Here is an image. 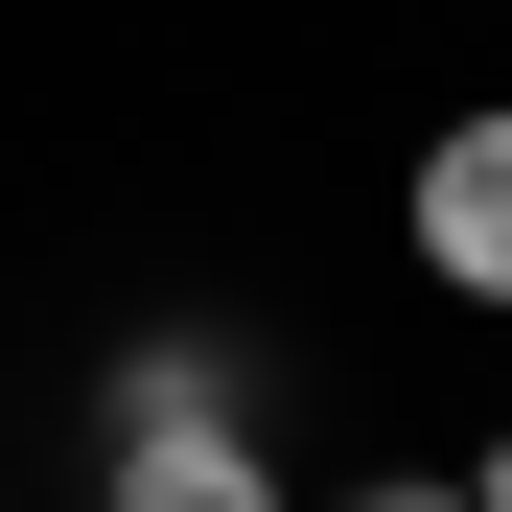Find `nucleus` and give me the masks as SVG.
<instances>
[{"label":"nucleus","mask_w":512,"mask_h":512,"mask_svg":"<svg viewBox=\"0 0 512 512\" xmlns=\"http://www.w3.org/2000/svg\"><path fill=\"white\" fill-rule=\"evenodd\" d=\"M396 233H419V280H443V303H512V94L419 140V187H396Z\"/></svg>","instance_id":"f257e3e1"},{"label":"nucleus","mask_w":512,"mask_h":512,"mask_svg":"<svg viewBox=\"0 0 512 512\" xmlns=\"http://www.w3.org/2000/svg\"><path fill=\"white\" fill-rule=\"evenodd\" d=\"M94 512H303L256 466V419H163V443H94Z\"/></svg>","instance_id":"f03ea898"},{"label":"nucleus","mask_w":512,"mask_h":512,"mask_svg":"<svg viewBox=\"0 0 512 512\" xmlns=\"http://www.w3.org/2000/svg\"><path fill=\"white\" fill-rule=\"evenodd\" d=\"M163 419H256V373L210 350V326H140V350H117V419H94V443H163Z\"/></svg>","instance_id":"7ed1b4c3"},{"label":"nucleus","mask_w":512,"mask_h":512,"mask_svg":"<svg viewBox=\"0 0 512 512\" xmlns=\"http://www.w3.org/2000/svg\"><path fill=\"white\" fill-rule=\"evenodd\" d=\"M326 512H466V466H373V489H326Z\"/></svg>","instance_id":"20e7f679"},{"label":"nucleus","mask_w":512,"mask_h":512,"mask_svg":"<svg viewBox=\"0 0 512 512\" xmlns=\"http://www.w3.org/2000/svg\"><path fill=\"white\" fill-rule=\"evenodd\" d=\"M466 512H512V419H489V466H466Z\"/></svg>","instance_id":"39448f33"}]
</instances>
